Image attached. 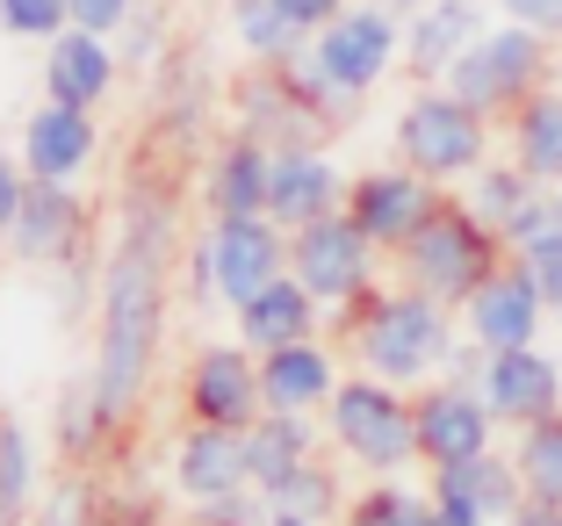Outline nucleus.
<instances>
[{"mask_svg": "<svg viewBox=\"0 0 562 526\" xmlns=\"http://www.w3.org/2000/svg\"><path fill=\"white\" fill-rule=\"evenodd\" d=\"M397 267H404V289H418V296L469 303L483 281L497 275V231L483 224L469 202H440V210L404 238Z\"/></svg>", "mask_w": 562, "mask_h": 526, "instance_id": "7ed1b4c3", "label": "nucleus"}, {"mask_svg": "<svg viewBox=\"0 0 562 526\" xmlns=\"http://www.w3.org/2000/svg\"><path fill=\"white\" fill-rule=\"evenodd\" d=\"M66 30H72L66 0H0V36H15V44H50Z\"/></svg>", "mask_w": 562, "mask_h": 526, "instance_id": "c9c22d12", "label": "nucleus"}, {"mask_svg": "<svg viewBox=\"0 0 562 526\" xmlns=\"http://www.w3.org/2000/svg\"><path fill=\"white\" fill-rule=\"evenodd\" d=\"M397 159L426 181H462L483 166V109L462 94H412L397 115Z\"/></svg>", "mask_w": 562, "mask_h": 526, "instance_id": "0eeeda50", "label": "nucleus"}, {"mask_svg": "<svg viewBox=\"0 0 562 526\" xmlns=\"http://www.w3.org/2000/svg\"><path fill=\"white\" fill-rule=\"evenodd\" d=\"M274 8H281V15H289V22H296V30H303V36H317V30H331V22L347 15V0H274Z\"/></svg>", "mask_w": 562, "mask_h": 526, "instance_id": "37998d69", "label": "nucleus"}, {"mask_svg": "<svg viewBox=\"0 0 562 526\" xmlns=\"http://www.w3.org/2000/svg\"><path fill=\"white\" fill-rule=\"evenodd\" d=\"M339 361H331L317 339L303 346H281V354H260V396H267V412H325L331 390H339Z\"/></svg>", "mask_w": 562, "mask_h": 526, "instance_id": "b1692460", "label": "nucleus"}, {"mask_svg": "<svg viewBox=\"0 0 562 526\" xmlns=\"http://www.w3.org/2000/svg\"><path fill=\"white\" fill-rule=\"evenodd\" d=\"M404 58V30H397V8H347L331 30L311 36V72L325 87L361 101L382 72Z\"/></svg>", "mask_w": 562, "mask_h": 526, "instance_id": "6e6552de", "label": "nucleus"}, {"mask_svg": "<svg viewBox=\"0 0 562 526\" xmlns=\"http://www.w3.org/2000/svg\"><path fill=\"white\" fill-rule=\"evenodd\" d=\"M36 497H44V469H36V433L15 412L0 418V526H30Z\"/></svg>", "mask_w": 562, "mask_h": 526, "instance_id": "c85d7f7f", "label": "nucleus"}, {"mask_svg": "<svg viewBox=\"0 0 562 526\" xmlns=\"http://www.w3.org/2000/svg\"><path fill=\"white\" fill-rule=\"evenodd\" d=\"M101 483L87 477V469H66V483H50L44 497H36V519L30 526H101Z\"/></svg>", "mask_w": 562, "mask_h": 526, "instance_id": "f704fd0d", "label": "nucleus"}, {"mask_svg": "<svg viewBox=\"0 0 562 526\" xmlns=\"http://www.w3.org/2000/svg\"><path fill=\"white\" fill-rule=\"evenodd\" d=\"M533 174L527 166H476V188H469V210L483 216V224L497 231V238H513L519 231V216L533 210Z\"/></svg>", "mask_w": 562, "mask_h": 526, "instance_id": "c756f323", "label": "nucleus"}, {"mask_svg": "<svg viewBox=\"0 0 562 526\" xmlns=\"http://www.w3.org/2000/svg\"><path fill=\"white\" fill-rule=\"evenodd\" d=\"M555 202H562V195H555Z\"/></svg>", "mask_w": 562, "mask_h": 526, "instance_id": "8fccbe9b", "label": "nucleus"}, {"mask_svg": "<svg viewBox=\"0 0 562 526\" xmlns=\"http://www.w3.org/2000/svg\"><path fill=\"white\" fill-rule=\"evenodd\" d=\"M50 433H58V455H66V469H94L101 455H109V440H116V418H109V404H101L94 376H72L66 390H58V412H50Z\"/></svg>", "mask_w": 562, "mask_h": 526, "instance_id": "a878e982", "label": "nucleus"}, {"mask_svg": "<svg viewBox=\"0 0 562 526\" xmlns=\"http://www.w3.org/2000/svg\"><path fill=\"white\" fill-rule=\"evenodd\" d=\"M22 195H30V166H22V152L0 145V246H8V224H15Z\"/></svg>", "mask_w": 562, "mask_h": 526, "instance_id": "79ce46f5", "label": "nucleus"}, {"mask_svg": "<svg viewBox=\"0 0 562 526\" xmlns=\"http://www.w3.org/2000/svg\"><path fill=\"white\" fill-rule=\"evenodd\" d=\"M440 526H447V519H440Z\"/></svg>", "mask_w": 562, "mask_h": 526, "instance_id": "3c124183", "label": "nucleus"}, {"mask_svg": "<svg viewBox=\"0 0 562 526\" xmlns=\"http://www.w3.org/2000/svg\"><path fill=\"white\" fill-rule=\"evenodd\" d=\"M505 8V22H519V30H562V0H497Z\"/></svg>", "mask_w": 562, "mask_h": 526, "instance_id": "a18cd8bd", "label": "nucleus"}, {"mask_svg": "<svg viewBox=\"0 0 562 526\" xmlns=\"http://www.w3.org/2000/svg\"><path fill=\"white\" fill-rule=\"evenodd\" d=\"M116 58H123V66H131V72H151V66H159V58H166V15H159V8H151V0H137L131 30L116 36Z\"/></svg>", "mask_w": 562, "mask_h": 526, "instance_id": "4c0bfd02", "label": "nucleus"}, {"mask_svg": "<svg viewBox=\"0 0 562 526\" xmlns=\"http://www.w3.org/2000/svg\"><path fill=\"white\" fill-rule=\"evenodd\" d=\"M347 174L325 159V145H296V152H274V181H267V216L281 231H303L317 216L347 210Z\"/></svg>", "mask_w": 562, "mask_h": 526, "instance_id": "f3484780", "label": "nucleus"}, {"mask_svg": "<svg viewBox=\"0 0 562 526\" xmlns=\"http://www.w3.org/2000/svg\"><path fill=\"white\" fill-rule=\"evenodd\" d=\"M519 483H527L533 505L562 512V418H533L527 440H519Z\"/></svg>", "mask_w": 562, "mask_h": 526, "instance_id": "72a5a7b5", "label": "nucleus"}, {"mask_svg": "<svg viewBox=\"0 0 562 526\" xmlns=\"http://www.w3.org/2000/svg\"><path fill=\"white\" fill-rule=\"evenodd\" d=\"M513 526H562V512L555 505H533V497H527V505H519V519Z\"/></svg>", "mask_w": 562, "mask_h": 526, "instance_id": "49530a36", "label": "nucleus"}, {"mask_svg": "<svg viewBox=\"0 0 562 526\" xmlns=\"http://www.w3.org/2000/svg\"><path fill=\"white\" fill-rule=\"evenodd\" d=\"M123 58H116V36H87L66 30L44 44V101H72V109H101L109 87H116Z\"/></svg>", "mask_w": 562, "mask_h": 526, "instance_id": "412c9836", "label": "nucleus"}, {"mask_svg": "<svg viewBox=\"0 0 562 526\" xmlns=\"http://www.w3.org/2000/svg\"><path fill=\"white\" fill-rule=\"evenodd\" d=\"M432 210H440V195H432V181L412 174V166H382V174H361V181L347 188V216L382 253H404V238H412Z\"/></svg>", "mask_w": 562, "mask_h": 526, "instance_id": "dca6fc26", "label": "nucleus"}, {"mask_svg": "<svg viewBox=\"0 0 562 526\" xmlns=\"http://www.w3.org/2000/svg\"><path fill=\"white\" fill-rule=\"evenodd\" d=\"M317 455V426L303 412H260L246 426V477L260 483V491H274L289 469H303V461Z\"/></svg>", "mask_w": 562, "mask_h": 526, "instance_id": "bb28decb", "label": "nucleus"}, {"mask_svg": "<svg viewBox=\"0 0 562 526\" xmlns=\"http://www.w3.org/2000/svg\"><path fill=\"white\" fill-rule=\"evenodd\" d=\"M519 267H527L533 289L562 311V202H555V216H548L533 238H519Z\"/></svg>", "mask_w": 562, "mask_h": 526, "instance_id": "e433bc0d", "label": "nucleus"}, {"mask_svg": "<svg viewBox=\"0 0 562 526\" xmlns=\"http://www.w3.org/2000/svg\"><path fill=\"white\" fill-rule=\"evenodd\" d=\"M181 281H188V303H216V267H210V246H188L181 253Z\"/></svg>", "mask_w": 562, "mask_h": 526, "instance_id": "c03bdc74", "label": "nucleus"}, {"mask_svg": "<svg viewBox=\"0 0 562 526\" xmlns=\"http://www.w3.org/2000/svg\"><path fill=\"white\" fill-rule=\"evenodd\" d=\"M267 505L274 512H289V519H339V512H347V491H339V477H331V461H303V469H289V477L274 483V491H267Z\"/></svg>", "mask_w": 562, "mask_h": 526, "instance_id": "473e14b6", "label": "nucleus"}, {"mask_svg": "<svg viewBox=\"0 0 562 526\" xmlns=\"http://www.w3.org/2000/svg\"><path fill=\"white\" fill-rule=\"evenodd\" d=\"M412 412H418V461H432V469H454V461L491 455L497 412L483 404L476 382H432Z\"/></svg>", "mask_w": 562, "mask_h": 526, "instance_id": "f8f14e48", "label": "nucleus"}, {"mask_svg": "<svg viewBox=\"0 0 562 526\" xmlns=\"http://www.w3.org/2000/svg\"><path fill=\"white\" fill-rule=\"evenodd\" d=\"M246 433L232 426H195L188 418L181 440H173V497L181 505H210V497L246 491Z\"/></svg>", "mask_w": 562, "mask_h": 526, "instance_id": "6ab92c4d", "label": "nucleus"}, {"mask_svg": "<svg viewBox=\"0 0 562 526\" xmlns=\"http://www.w3.org/2000/svg\"><path fill=\"white\" fill-rule=\"evenodd\" d=\"M483 404L513 426H533V418H555V396H562V368L533 346H513V354H491L476 376Z\"/></svg>", "mask_w": 562, "mask_h": 526, "instance_id": "aec40b11", "label": "nucleus"}, {"mask_svg": "<svg viewBox=\"0 0 562 526\" xmlns=\"http://www.w3.org/2000/svg\"><path fill=\"white\" fill-rule=\"evenodd\" d=\"M548 51H541V30H483L476 44L454 58V72H447V94H462L469 109H513V101H527V87L541 80Z\"/></svg>", "mask_w": 562, "mask_h": 526, "instance_id": "1a4fd4ad", "label": "nucleus"}, {"mask_svg": "<svg viewBox=\"0 0 562 526\" xmlns=\"http://www.w3.org/2000/svg\"><path fill=\"white\" fill-rule=\"evenodd\" d=\"M101 526H166V512L151 491H109L101 497Z\"/></svg>", "mask_w": 562, "mask_h": 526, "instance_id": "a19ab883", "label": "nucleus"}, {"mask_svg": "<svg viewBox=\"0 0 562 526\" xmlns=\"http://www.w3.org/2000/svg\"><path fill=\"white\" fill-rule=\"evenodd\" d=\"M66 8H72V30L87 36H123L137 15V0H66Z\"/></svg>", "mask_w": 562, "mask_h": 526, "instance_id": "ea45409f", "label": "nucleus"}, {"mask_svg": "<svg viewBox=\"0 0 562 526\" xmlns=\"http://www.w3.org/2000/svg\"><path fill=\"white\" fill-rule=\"evenodd\" d=\"M181 404L195 426H232L246 433L252 418L267 412V396H260V354L238 339H210L195 346V361H188L181 376Z\"/></svg>", "mask_w": 562, "mask_h": 526, "instance_id": "9d476101", "label": "nucleus"}, {"mask_svg": "<svg viewBox=\"0 0 562 526\" xmlns=\"http://www.w3.org/2000/svg\"><path fill=\"white\" fill-rule=\"evenodd\" d=\"M267 519H274V505H267L260 483H246L232 497H210V505H188V526H267Z\"/></svg>", "mask_w": 562, "mask_h": 526, "instance_id": "58836bf2", "label": "nucleus"}, {"mask_svg": "<svg viewBox=\"0 0 562 526\" xmlns=\"http://www.w3.org/2000/svg\"><path fill=\"white\" fill-rule=\"evenodd\" d=\"M339 526H440V505H432V491H412V483L382 477L375 491L347 497Z\"/></svg>", "mask_w": 562, "mask_h": 526, "instance_id": "7c9ffc66", "label": "nucleus"}, {"mask_svg": "<svg viewBox=\"0 0 562 526\" xmlns=\"http://www.w3.org/2000/svg\"><path fill=\"white\" fill-rule=\"evenodd\" d=\"M339 332L353 339L368 376L382 382H418L454 354V325H447V303L418 296V289H368L339 311Z\"/></svg>", "mask_w": 562, "mask_h": 526, "instance_id": "f03ea898", "label": "nucleus"}, {"mask_svg": "<svg viewBox=\"0 0 562 526\" xmlns=\"http://www.w3.org/2000/svg\"><path fill=\"white\" fill-rule=\"evenodd\" d=\"M267 181H274V145L238 131L216 145L210 174H202V202L210 216H267Z\"/></svg>", "mask_w": 562, "mask_h": 526, "instance_id": "5701e85b", "label": "nucleus"}, {"mask_svg": "<svg viewBox=\"0 0 562 526\" xmlns=\"http://www.w3.org/2000/svg\"><path fill=\"white\" fill-rule=\"evenodd\" d=\"M432 505L447 526H513L527 505V483H519V461H454V469H432Z\"/></svg>", "mask_w": 562, "mask_h": 526, "instance_id": "4468645a", "label": "nucleus"}, {"mask_svg": "<svg viewBox=\"0 0 562 526\" xmlns=\"http://www.w3.org/2000/svg\"><path fill=\"white\" fill-rule=\"evenodd\" d=\"M202 246H210V267H216V303H232V311L246 296H260L267 281L289 275V231L274 216H210Z\"/></svg>", "mask_w": 562, "mask_h": 526, "instance_id": "9b49d317", "label": "nucleus"}, {"mask_svg": "<svg viewBox=\"0 0 562 526\" xmlns=\"http://www.w3.org/2000/svg\"><path fill=\"white\" fill-rule=\"evenodd\" d=\"M325 433L347 461H361L368 477H397L418 461V412L397 396V382L382 376H347L325 404Z\"/></svg>", "mask_w": 562, "mask_h": 526, "instance_id": "39448f33", "label": "nucleus"}, {"mask_svg": "<svg viewBox=\"0 0 562 526\" xmlns=\"http://www.w3.org/2000/svg\"><path fill=\"white\" fill-rule=\"evenodd\" d=\"M87 246V195L66 181H30L15 224H8V253L22 267H58Z\"/></svg>", "mask_w": 562, "mask_h": 526, "instance_id": "2eb2a0df", "label": "nucleus"}, {"mask_svg": "<svg viewBox=\"0 0 562 526\" xmlns=\"http://www.w3.org/2000/svg\"><path fill=\"white\" fill-rule=\"evenodd\" d=\"M541 311H548V296L533 289L527 267H497V275L476 289V296L462 303L469 339H476L483 354H513V346H533V332H541Z\"/></svg>", "mask_w": 562, "mask_h": 526, "instance_id": "a211bd4d", "label": "nucleus"}, {"mask_svg": "<svg viewBox=\"0 0 562 526\" xmlns=\"http://www.w3.org/2000/svg\"><path fill=\"white\" fill-rule=\"evenodd\" d=\"M382 8H412V15H418V8H426V0H382Z\"/></svg>", "mask_w": 562, "mask_h": 526, "instance_id": "09e8293b", "label": "nucleus"}, {"mask_svg": "<svg viewBox=\"0 0 562 526\" xmlns=\"http://www.w3.org/2000/svg\"><path fill=\"white\" fill-rule=\"evenodd\" d=\"M267 526H317V519H289V512H274V519H267Z\"/></svg>", "mask_w": 562, "mask_h": 526, "instance_id": "de8ad7c7", "label": "nucleus"}, {"mask_svg": "<svg viewBox=\"0 0 562 526\" xmlns=\"http://www.w3.org/2000/svg\"><path fill=\"white\" fill-rule=\"evenodd\" d=\"M375 253L382 246L353 224L347 210H331V216H317V224L289 231V275H296L325 311H347L353 296L375 289V267H382Z\"/></svg>", "mask_w": 562, "mask_h": 526, "instance_id": "423d86ee", "label": "nucleus"}, {"mask_svg": "<svg viewBox=\"0 0 562 526\" xmlns=\"http://www.w3.org/2000/svg\"><path fill=\"white\" fill-rule=\"evenodd\" d=\"M347 109H353V94L325 87L311 72V58H303V66H260L246 87H238V131L260 137V145H274V152L325 145V131L347 123Z\"/></svg>", "mask_w": 562, "mask_h": 526, "instance_id": "20e7f679", "label": "nucleus"}, {"mask_svg": "<svg viewBox=\"0 0 562 526\" xmlns=\"http://www.w3.org/2000/svg\"><path fill=\"white\" fill-rule=\"evenodd\" d=\"M476 36H483L476 0H426V8H418V22L404 30V66H412L418 80H447V72H454V58H462Z\"/></svg>", "mask_w": 562, "mask_h": 526, "instance_id": "393cba45", "label": "nucleus"}, {"mask_svg": "<svg viewBox=\"0 0 562 526\" xmlns=\"http://www.w3.org/2000/svg\"><path fill=\"white\" fill-rule=\"evenodd\" d=\"M232 36L252 66H303L311 58V36L281 15L274 0H232Z\"/></svg>", "mask_w": 562, "mask_h": 526, "instance_id": "cd10ccee", "label": "nucleus"}, {"mask_svg": "<svg viewBox=\"0 0 562 526\" xmlns=\"http://www.w3.org/2000/svg\"><path fill=\"white\" fill-rule=\"evenodd\" d=\"M15 152H22V166H30V181H66V188H80L87 166L101 159V123H94V109L44 101V109H30Z\"/></svg>", "mask_w": 562, "mask_h": 526, "instance_id": "ddd939ff", "label": "nucleus"}, {"mask_svg": "<svg viewBox=\"0 0 562 526\" xmlns=\"http://www.w3.org/2000/svg\"><path fill=\"white\" fill-rule=\"evenodd\" d=\"M232 325H238V346H252V354H281V346L317 339V325H325V303H317L296 275H281V281H267L260 296L238 303Z\"/></svg>", "mask_w": 562, "mask_h": 526, "instance_id": "4be33fe9", "label": "nucleus"}, {"mask_svg": "<svg viewBox=\"0 0 562 526\" xmlns=\"http://www.w3.org/2000/svg\"><path fill=\"white\" fill-rule=\"evenodd\" d=\"M173 260H181V174L137 159L131 188H123V210H116V246L101 253L94 361H87V376H94L116 426L151 396V376H159Z\"/></svg>", "mask_w": 562, "mask_h": 526, "instance_id": "f257e3e1", "label": "nucleus"}, {"mask_svg": "<svg viewBox=\"0 0 562 526\" xmlns=\"http://www.w3.org/2000/svg\"><path fill=\"white\" fill-rule=\"evenodd\" d=\"M519 166H527L533 181H562V94H533L519 101Z\"/></svg>", "mask_w": 562, "mask_h": 526, "instance_id": "2f4dec72", "label": "nucleus"}]
</instances>
